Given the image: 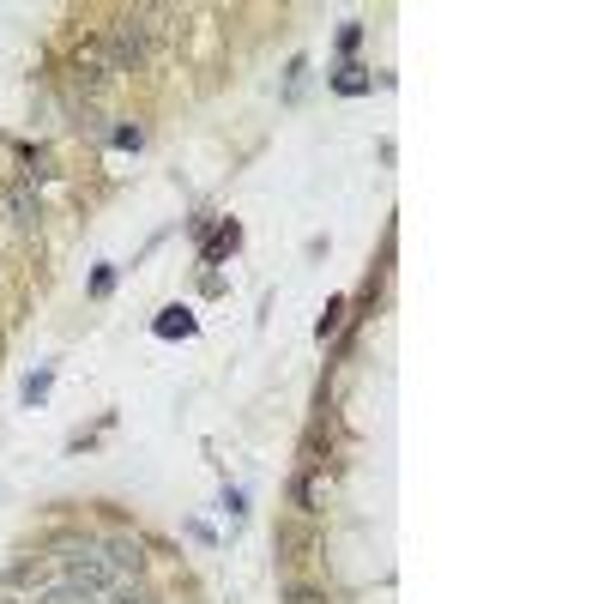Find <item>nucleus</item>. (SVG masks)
Listing matches in <instances>:
<instances>
[{"label":"nucleus","instance_id":"4","mask_svg":"<svg viewBox=\"0 0 604 604\" xmlns=\"http://www.w3.org/2000/svg\"><path fill=\"white\" fill-rule=\"evenodd\" d=\"M49 387H55V375H49V369H43V375H31V381H25V405H43V399H49Z\"/></svg>","mask_w":604,"mask_h":604},{"label":"nucleus","instance_id":"6","mask_svg":"<svg viewBox=\"0 0 604 604\" xmlns=\"http://www.w3.org/2000/svg\"><path fill=\"white\" fill-rule=\"evenodd\" d=\"M290 604H333V598H321V592H302V586H296V592H290Z\"/></svg>","mask_w":604,"mask_h":604},{"label":"nucleus","instance_id":"5","mask_svg":"<svg viewBox=\"0 0 604 604\" xmlns=\"http://www.w3.org/2000/svg\"><path fill=\"white\" fill-rule=\"evenodd\" d=\"M339 315H345V302H327V315H321V327H315V333H321V339H327V333H333V327H339Z\"/></svg>","mask_w":604,"mask_h":604},{"label":"nucleus","instance_id":"3","mask_svg":"<svg viewBox=\"0 0 604 604\" xmlns=\"http://www.w3.org/2000/svg\"><path fill=\"white\" fill-rule=\"evenodd\" d=\"M188 333H194V315H188V309H164L158 339H188Z\"/></svg>","mask_w":604,"mask_h":604},{"label":"nucleus","instance_id":"1","mask_svg":"<svg viewBox=\"0 0 604 604\" xmlns=\"http://www.w3.org/2000/svg\"><path fill=\"white\" fill-rule=\"evenodd\" d=\"M97 550H103V556L115 562V574H121V580H127V574H139V562H145V550H139V538H103Z\"/></svg>","mask_w":604,"mask_h":604},{"label":"nucleus","instance_id":"2","mask_svg":"<svg viewBox=\"0 0 604 604\" xmlns=\"http://www.w3.org/2000/svg\"><path fill=\"white\" fill-rule=\"evenodd\" d=\"M7 206H13V224H19V230H31V224L43 218V206H37V188H31V182H13V188H7Z\"/></svg>","mask_w":604,"mask_h":604}]
</instances>
